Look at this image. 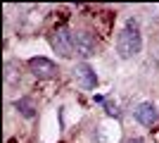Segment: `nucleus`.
<instances>
[{"label": "nucleus", "mask_w": 159, "mask_h": 143, "mask_svg": "<svg viewBox=\"0 0 159 143\" xmlns=\"http://www.w3.org/2000/svg\"><path fill=\"white\" fill-rule=\"evenodd\" d=\"M105 107H107V115H109V117H119V115H121L119 110H116V105H114V102H107Z\"/></svg>", "instance_id": "9"}, {"label": "nucleus", "mask_w": 159, "mask_h": 143, "mask_svg": "<svg viewBox=\"0 0 159 143\" xmlns=\"http://www.w3.org/2000/svg\"><path fill=\"white\" fill-rule=\"evenodd\" d=\"M50 43H52V48L62 55V57H71V55L76 53V41H74V34L69 31V29H64V26L52 31Z\"/></svg>", "instance_id": "2"}, {"label": "nucleus", "mask_w": 159, "mask_h": 143, "mask_svg": "<svg viewBox=\"0 0 159 143\" xmlns=\"http://www.w3.org/2000/svg\"><path fill=\"white\" fill-rule=\"evenodd\" d=\"M74 74H76V79H79V83L83 86L86 91L95 88L98 86V76H95V72L90 67H88L86 62H81V64H76V69H74Z\"/></svg>", "instance_id": "7"}, {"label": "nucleus", "mask_w": 159, "mask_h": 143, "mask_svg": "<svg viewBox=\"0 0 159 143\" xmlns=\"http://www.w3.org/2000/svg\"><path fill=\"white\" fill-rule=\"evenodd\" d=\"M29 69H31L38 79H50V76H55V72H57L55 62L48 60V57H31V60H29Z\"/></svg>", "instance_id": "4"}, {"label": "nucleus", "mask_w": 159, "mask_h": 143, "mask_svg": "<svg viewBox=\"0 0 159 143\" xmlns=\"http://www.w3.org/2000/svg\"><path fill=\"white\" fill-rule=\"evenodd\" d=\"M74 41H76V53L81 57H93L98 53V43H95V36L88 34V31H76L74 34Z\"/></svg>", "instance_id": "3"}, {"label": "nucleus", "mask_w": 159, "mask_h": 143, "mask_svg": "<svg viewBox=\"0 0 159 143\" xmlns=\"http://www.w3.org/2000/svg\"><path fill=\"white\" fill-rule=\"evenodd\" d=\"M128 143H143V138H138V136H135V138H131Z\"/></svg>", "instance_id": "10"}, {"label": "nucleus", "mask_w": 159, "mask_h": 143, "mask_svg": "<svg viewBox=\"0 0 159 143\" xmlns=\"http://www.w3.org/2000/svg\"><path fill=\"white\" fill-rule=\"evenodd\" d=\"M93 26H95V34L98 36L107 38L114 29V14L112 12H95L93 14Z\"/></svg>", "instance_id": "6"}, {"label": "nucleus", "mask_w": 159, "mask_h": 143, "mask_svg": "<svg viewBox=\"0 0 159 143\" xmlns=\"http://www.w3.org/2000/svg\"><path fill=\"white\" fill-rule=\"evenodd\" d=\"M140 48H143V36H140L138 21L128 19L126 26L121 29L119 36H116V50H119L121 57H133V55L140 53Z\"/></svg>", "instance_id": "1"}, {"label": "nucleus", "mask_w": 159, "mask_h": 143, "mask_svg": "<svg viewBox=\"0 0 159 143\" xmlns=\"http://www.w3.org/2000/svg\"><path fill=\"white\" fill-rule=\"evenodd\" d=\"M135 119H138L143 126H154L159 122V112L152 102H140L135 107Z\"/></svg>", "instance_id": "5"}, {"label": "nucleus", "mask_w": 159, "mask_h": 143, "mask_svg": "<svg viewBox=\"0 0 159 143\" xmlns=\"http://www.w3.org/2000/svg\"><path fill=\"white\" fill-rule=\"evenodd\" d=\"M17 110H19L26 119H31V117L36 115V107H33V102L29 100V98H19V100H17Z\"/></svg>", "instance_id": "8"}]
</instances>
